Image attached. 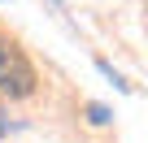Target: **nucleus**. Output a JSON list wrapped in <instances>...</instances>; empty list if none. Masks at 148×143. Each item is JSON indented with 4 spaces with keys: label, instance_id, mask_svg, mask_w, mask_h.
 I'll use <instances>...</instances> for the list:
<instances>
[{
    "label": "nucleus",
    "instance_id": "obj_2",
    "mask_svg": "<svg viewBox=\"0 0 148 143\" xmlns=\"http://www.w3.org/2000/svg\"><path fill=\"white\" fill-rule=\"evenodd\" d=\"M87 113H92V121H96V126H105V121H109V108H105V104H87Z\"/></svg>",
    "mask_w": 148,
    "mask_h": 143
},
{
    "label": "nucleus",
    "instance_id": "obj_1",
    "mask_svg": "<svg viewBox=\"0 0 148 143\" xmlns=\"http://www.w3.org/2000/svg\"><path fill=\"white\" fill-rule=\"evenodd\" d=\"M31 91H35V65L22 56L18 43L0 39V96H9V100H26Z\"/></svg>",
    "mask_w": 148,
    "mask_h": 143
},
{
    "label": "nucleus",
    "instance_id": "obj_3",
    "mask_svg": "<svg viewBox=\"0 0 148 143\" xmlns=\"http://www.w3.org/2000/svg\"><path fill=\"white\" fill-rule=\"evenodd\" d=\"M5 130H9V117H5V108H0V139H5Z\"/></svg>",
    "mask_w": 148,
    "mask_h": 143
}]
</instances>
